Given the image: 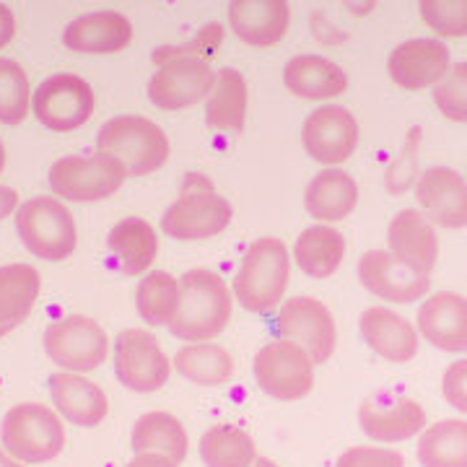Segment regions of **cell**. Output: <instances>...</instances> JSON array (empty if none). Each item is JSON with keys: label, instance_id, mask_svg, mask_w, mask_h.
<instances>
[{"label": "cell", "instance_id": "1", "mask_svg": "<svg viewBox=\"0 0 467 467\" xmlns=\"http://www.w3.org/2000/svg\"><path fill=\"white\" fill-rule=\"evenodd\" d=\"M232 309L226 281L208 267H192L180 278V301L169 330L184 343H208L226 330Z\"/></svg>", "mask_w": 467, "mask_h": 467}, {"label": "cell", "instance_id": "2", "mask_svg": "<svg viewBox=\"0 0 467 467\" xmlns=\"http://www.w3.org/2000/svg\"><path fill=\"white\" fill-rule=\"evenodd\" d=\"M291 275V257L278 236H260L254 239L242 265L234 278V296L254 315H267L278 304H284V294Z\"/></svg>", "mask_w": 467, "mask_h": 467}, {"label": "cell", "instance_id": "3", "mask_svg": "<svg viewBox=\"0 0 467 467\" xmlns=\"http://www.w3.org/2000/svg\"><path fill=\"white\" fill-rule=\"evenodd\" d=\"M97 150L115 159L128 177H146L169 161L167 133L140 115H119L107 119L97 135Z\"/></svg>", "mask_w": 467, "mask_h": 467}, {"label": "cell", "instance_id": "4", "mask_svg": "<svg viewBox=\"0 0 467 467\" xmlns=\"http://www.w3.org/2000/svg\"><path fill=\"white\" fill-rule=\"evenodd\" d=\"M232 218V202L218 195L205 174H187L180 198L161 218V229L177 242H202L218 236Z\"/></svg>", "mask_w": 467, "mask_h": 467}, {"label": "cell", "instance_id": "5", "mask_svg": "<svg viewBox=\"0 0 467 467\" xmlns=\"http://www.w3.org/2000/svg\"><path fill=\"white\" fill-rule=\"evenodd\" d=\"M0 441L18 462L39 465L66 450V426L47 405L18 402L0 423Z\"/></svg>", "mask_w": 467, "mask_h": 467}, {"label": "cell", "instance_id": "6", "mask_svg": "<svg viewBox=\"0 0 467 467\" xmlns=\"http://www.w3.org/2000/svg\"><path fill=\"white\" fill-rule=\"evenodd\" d=\"M16 232L26 250L50 263L67 260L78 242L73 213L67 211L66 202L47 195L18 205Z\"/></svg>", "mask_w": 467, "mask_h": 467}, {"label": "cell", "instance_id": "7", "mask_svg": "<svg viewBox=\"0 0 467 467\" xmlns=\"http://www.w3.org/2000/svg\"><path fill=\"white\" fill-rule=\"evenodd\" d=\"M254 382L273 400L294 402L306 398L315 387V361L291 340H273L254 353Z\"/></svg>", "mask_w": 467, "mask_h": 467}, {"label": "cell", "instance_id": "8", "mask_svg": "<svg viewBox=\"0 0 467 467\" xmlns=\"http://www.w3.org/2000/svg\"><path fill=\"white\" fill-rule=\"evenodd\" d=\"M45 350L52 364H57L63 371L88 374L107 361L109 337L97 319L84 317V315H67L47 325Z\"/></svg>", "mask_w": 467, "mask_h": 467}, {"label": "cell", "instance_id": "9", "mask_svg": "<svg viewBox=\"0 0 467 467\" xmlns=\"http://www.w3.org/2000/svg\"><path fill=\"white\" fill-rule=\"evenodd\" d=\"M128 171L115 159L94 156H66L57 159L50 169V190L70 202H99L112 198L122 187Z\"/></svg>", "mask_w": 467, "mask_h": 467}, {"label": "cell", "instance_id": "10", "mask_svg": "<svg viewBox=\"0 0 467 467\" xmlns=\"http://www.w3.org/2000/svg\"><path fill=\"white\" fill-rule=\"evenodd\" d=\"M34 115L52 133H70L94 115V88L76 73H52L34 91Z\"/></svg>", "mask_w": 467, "mask_h": 467}, {"label": "cell", "instance_id": "11", "mask_svg": "<svg viewBox=\"0 0 467 467\" xmlns=\"http://www.w3.org/2000/svg\"><path fill=\"white\" fill-rule=\"evenodd\" d=\"M156 73L149 81V99L167 112H180L208 99L216 84V73L208 60L198 57H167L153 60Z\"/></svg>", "mask_w": 467, "mask_h": 467}, {"label": "cell", "instance_id": "12", "mask_svg": "<svg viewBox=\"0 0 467 467\" xmlns=\"http://www.w3.org/2000/svg\"><path fill=\"white\" fill-rule=\"evenodd\" d=\"M171 361L161 343L140 327H128L115 340L117 379L133 392H156L171 377Z\"/></svg>", "mask_w": 467, "mask_h": 467}, {"label": "cell", "instance_id": "13", "mask_svg": "<svg viewBox=\"0 0 467 467\" xmlns=\"http://www.w3.org/2000/svg\"><path fill=\"white\" fill-rule=\"evenodd\" d=\"M278 330L284 340L306 350L315 367L327 364L335 353L337 327L333 312L315 296H294L284 301L278 309Z\"/></svg>", "mask_w": 467, "mask_h": 467}, {"label": "cell", "instance_id": "14", "mask_svg": "<svg viewBox=\"0 0 467 467\" xmlns=\"http://www.w3.org/2000/svg\"><path fill=\"white\" fill-rule=\"evenodd\" d=\"M358 122L346 107L325 104L304 119L301 140L306 153L327 169L348 161L358 149Z\"/></svg>", "mask_w": 467, "mask_h": 467}, {"label": "cell", "instance_id": "15", "mask_svg": "<svg viewBox=\"0 0 467 467\" xmlns=\"http://www.w3.org/2000/svg\"><path fill=\"white\" fill-rule=\"evenodd\" d=\"M418 211L431 226L465 229L467 226V180L450 167L426 169L416 182Z\"/></svg>", "mask_w": 467, "mask_h": 467}, {"label": "cell", "instance_id": "16", "mask_svg": "<svg viewBox=\"0 0 467 467\" xmlns=\"http://www.w3.org/2000/svg\"><path fill=\"white\" fill-rule=\"evenodd\" d=\"M451 60L450 50L441 39H408L389 52L387 60V73L392 84L400 86L405 91H423L434 88L447 73H450Z\"/></svg>", "mask_w": 467, "mask_h": 467}, {"label": "cell", "instance_id": "17", "mask_svg": "<svg viewBox=\"0 0 467 467\" xmlns=\"http://www.w3.org/2000/svg\"><path fill=\"white\" fill-rule=\"evenodd\" d=\"M358 281L368 294L392 304H413L431 291V278L398 263L389 250H368L358 260Z\"/></svg>", "mask_w": 467, "mask_h": 467}, {"label": "cell", "instance_id": "18", "mask_svg": "<svg viewBox=\"0 0 467 467\" xmlns=\"http://www.w3.org/2000/svg\"><path fill=\"white\" fill-rule=\"evenodd\" d=\"M389 254L418 275H431L439 260V236L434 226L416 208H405L387 229Z\"/></svg>", "mask_w": 467, "mask_h": 467}, {"label": "cell", "instance_id": "19", "mask_svg": "<svg viewBox=\"0 0 467 467\" xmlns=\"http://www.w3.org/2000/svg\"><path fill=\"white\" fill-rule=\"evenodd\" d=\"M418 333L426 343L447 353L467 350V299L454 291H439L418 309Z\"/></svg>", "mask_w": 467, "mask_h": 467}, {"label": "cell", "instance_id": "20", "mask_svg": "<svg viewBox=\"0 0 467 467\" xmlns=\"http://www.w3.org/2000/svg\"><path fill=\"white\" fill-rule=\"evenodd\" d=\"M133 42V24L119 11H94L70 21L63 45L81 55H115Z\"/></svg>", "mask_w": 467, "mask_h": 467}, {"label": "cell", "instance_id": "21", "mask_svg": "<svg viewBox=\"0 0 467 467\" xmlns=\"http://www.w3.org/2000/svg\"><path fill=\"white\" fill-rule=\"evenodd\" d=\"M361 431L379 444H398L418 436L426 429V408L418 400H367L358 408Z\"/></svg>", "mask_w": 467, "mask_h": 467}, {"label": "cell", "instance_id": "22", "mask_svg": "<svg viewBox=\"0 0 467 467\" xmlns=\"http://www.w3.org/2000/svg\"><path fill=\"white\" fill-rule=\"evenodd\" d=\"M358 330L368 348L389 364H408L418 353V330L387 306H368L358 319Z\"/></svg>", "mask_w": 467, "mask_h": 467}, {"label": "cell", "instance_id": "23", "mask_svg": "<svg viewBox=\"0 0 467 467\" xmlns=\"http://www.w3.org/2000/svg\"><path fill=\"white\" fill-rule=\"evenodd\" d=\"M288 24L291 8L284 0H234L229 5V26L250 47L278 45Z\"/></svg>", "mask_w": 467, "mask_h": 467}, {"label": "cell", "instance_id": "24", "mask_svg": "<svg viewBox=\"0 0 467 467\" xmlns=\"http://www.w3.org/2000/svg\"><path fill=\"white\" fill-rule=\"evenodd\" d=\"M50 395L57 413L73 426L94 429L109 413V400L99 384L73 371H55L50 377Z\"/></svg>", "mask_w": 467, "mask_h": 467}, {"label": "cell", "instance_id": "25", "mask_svg": "<svg viewBox=\"0 0 467 467\" xmlns=\"http://www.w3.org/2000/svg\"><path fill=\"white\" fill-rule=\"evenodd\" d=\"M285 88L309 101H325L340 97L348 88L343 67L322 55H296L284 67Z\"/></svg>", "mask_w": 467, "mask_h": 467}, {"label": "cell", "instance_id": "26", "mask_svg": "<svg viewBox=\"0 0 467 467\" xmlns=\"http://www.w3.org/2000/svg\"><path fill=\"white\" fill-rule=\"evenodd\" d=\"M306 213L317 218L319 223H337L348 218L358 205V184L343 169H325L306 187L304 195Z\"/></svg>", "mask_w": 467, "mask_h": 467}, {"label": "cell", "instance_id": "27", "mask_svg": "<svg viewBox=\"0 0 467 467\" xmlns=\"http://www.w3.org/2000/svg\"><path fill=\"white\" fill-rule=\"evenodd\" d=\"M107 250L125 275H146L159 254V239L146 218H122L107 234Z\"/></svg>", "mask_w": 467, "mask_h": 467}, {"label": "cell", "instance_id": "28", "mask_svg": "<svg viewBox=\"0 0 467 467\" xmlns=\"http://www.w3.org/2000/svg\"><path fill=\"white\" fill-rule=\"evenodd\" d=\"M42 278L26 263L0 267V337L16 330L32 315Z\"/></svg>", "mask_w": 467, "mask_h": 467}, {"label": "cell", "instance_id": "29", "mask_svg": "<svg viewBox=\"0 0 467 467\" xmlns=\"http://www.w3.org/2000/svg\"><path fill=\"white\" fill-rule=\"evenodd\" d=\"M247 119V81L236 67L216 73L213 91L205 99V125L223 133H242Z\"/></svg>", "mask_w": 467, "mask_h": 467}, {"label": "cell", "instance_id": "30", "mask_svg": "<svg viewBox=\"0 0 467 467\" xmlns=\"http://www.w3.org/2000/svg\"><path fill=\"white\" fill-rule=\"evenodd\" d=\"M343 257H346V236L327 223H315L304 229L294 244L296 265L309 278H317V281L335 275Z\"/></svg>", "mask_w": 467, "mask_h": 467}, {"label": "cell", "instance_id": "31", "mask_svg": "<svg viewBox=\"0 0 467 467\" xmlns=\"http://www.w3.org/2000/svg\"><path fill=\"white\" fill-rule=\"evenodd\" d=\"M130 447L135 454L153 451V454L169 457L174 465H182L190 439H187V431L180 423V418H174L167 410H150L135 420Z\"/></svg>", "mask_w": 467, "mask_h": 467}, {"label": "cell", "instance_id": "32", "mask_svg": "<svg viewBox=\"0 0 467 467\" xmlns=\"http://www.w3.org/2000/svg\"><path fill=\"white\" fill-rule=\"evenodd\" d=\"M416 454L420 467H467V420L444 418L426 426Z\"/></svg>", "mask_w": 467, "mask_h": 467}, {"label": "cell", "instance_id": "33", "mask_svg": "<svg viewBox=\"0 0 467 467\" xmlns=\"http://www.w3.org/2000/svg\"><path fill=\"white\" fill-rule=\"evenodd\" d=\"M174 368L187 382L201 387H221L234 377L236 361L218 343H187L174 356Z\"/></svg>", "mask_w": 467, "mask_h": 467}, {"label": "cell", "instance_id": "34", "mask_svg": "<svg viewBox=\"0 0 467 467\" xmlns=\"http://www.w3.org/2000/svg\"><path fill=\"white\" fill-rule=\"evenodd\" d=\"M201 457L208 467H252L257 460V444L244 429L216 423L202 434Z\"/></svg>", "mask_w": 467, "mask_h": 467}, {"label": "cell", "instance_id": "35", "mask_svg": "<svg viewBox=\"0 0 467 467\" xmlns=\"http://www.w3.org/2000/svg\"><path fill=\"white\" fill-rule=\"evenodd\" d=\"M180 301V278L167 270H150L143 275L135 291V304L140 317L150 325H171Z\"/></svg>", "mask_w": 467, "mask_h": 467}, {"label": "cell", "instance_id": "36", "mask_svg": "<svg viewBox=\"0 0 467 467\" xmlns=\"http://www.w3.org/2000/svg\"><path fill=\"white\" fill-rule=\"evenodd\" d=\"M32 88L26 70L16 60L0 57V122L3 125H21L29 115Z\"/></svg>", "mask_w": 467, "mask_h": 467}, {"label": "cell", "instance_id": "37", "mask_svg": "<svg viewBox=\"0 0 467 467\" xmlns=\"http://www.w3.org/2000/svg\"><path fill=\"white\" fill-rule=\"evenodd\" d=\"M418 14L439 36L447 39L467 36V0H420Z\"/></svg>", "mask_w": 467, "mask_h": 467}, {"label": "cell", "instance_id": "38", "mask_svg": "<svg viewBox=\"0 0 467 467\" xmlns=\"http://www.w3.org/2000/svg\"><path fill=\"white\" fill-rule=\"evenodd\" d=\"M434 107L451 122H467V63H457L434 86Z\"/></svg>", "mask_w": 467, "mask_h": 467}, {"label": "cell", "instance_id": "39", "mask_svg": "<svg viewBox=\"0 0 467 467\" xmlns=\"http://www.w3.org/2000/svg\"><path fill=\"white\" fill-rule=\"evenodd\" d=\"M223 42V26L221 24H208L201 32L195 34V39L177 45V47H159L153 52V60H167V57H198V60H208L216 57L218 47Z\"/></svg>", "mask_w": 467, "mask_h": 467}, {"label": "cell", "instance_id": "40", "mask_svg": "<svg viewBox=\"0 0 467 467\" xmlns=\"http://www.w3.org/2000/svg\"><path fill=\"white\" fill-rule=\"evenodd\" d=\"M333 467H405L400 451L382 450V447H350Z\"/></svg>", "mask_w": 467, "mask_h": 467}, {"label": "cell", "instance_id": "41", "mask_svg": "<svg viewBox=\"0 0 467 467\" xmlns=\"http://www.w3.org/2000/svg\"><path fill=\"white\" fill-rule=\"evenodd\" d=\"M441 395L454 410L467 413V358H460L447 367L441 377Z\"/></svg>", "mask_w": 467, "mask_h": 467}, {"label": "cell", "instance_id": "42", "mask_svg": "<svg viewBox=\"0 0 467 467\" xmlns=\"http://www.w3.org/2000/svg\"><path fill=\"white\" fill-rule=\"evenodd\" d=\"M14 34H16V18H14V11H11L5 3H0V50H5V47L11 45Z\"/></svg>", "mask_w": 467, "mask_h": 467}, {"label": "cell", "instance_id": "43", "mask_svg": "<svg viewBox=\"0 0 467 467\" xmlns=\"http://www.w3.org/2000/svg\"><path fill=\"white\" fill-rule=\"evenodd\" d=\"M125 467H180V465H174V462H171L169 457H164V454L143 451V454H135L133 460H130Z\"/></svg>", "mask_w": 467, "mask_h": 467}, {"label": "cell", "instance_id": "44", "mask_svg": "<svg viewBox=\"0 0 467 467\" xmlns=\"http://www.w3.org/2000/svg\"><path fill=\"white\" fill-rule=\"evenodd\" d=\"M14 211H18V192L0 184V221L11 216Z\"/></svg>", "mask_w": 467, "mask_h": 467}, {"label": "cell", "instance_id": "45", "mask_svg": "<svg viewBox=\"0 0 467 467\" xmlns=\"http://www.w3.org/2000/svg\"><path fill=\"white\" fill-rule=\"evenodd\" d=\"M0 467H26L24 462H18L16 457H11L8 451L0 450Z\"/></svg>", "mask_w": 467, "mask_h": 467}, {"label": "cell", "instance_id": "46", "mask_svg": "<svg viewBox=\"0 0 467 467\" xmlns=\"http://www.w3.org/2000/svg\"><path fill=\"white\" fill-rule=\"evenodd\" d=\"M252 467H281V465H278V462H273V460H267V457H257Z\"/></svg>", "mask_w": 467, "mask_h": 467}, {"label": "cell", "instance_id": "47", "mask_svg": "<svg viewBox=\"0 0 467 467\" xmlns=\"http://www.w3.org/2000/svg\"><path fill=\"white\" fill-rule=\"evenodd\" d=\"M3 169H5V146L0 140V174H3Z\"/></svg>", "mask_w": 467, "mask_h": 467}]
</instances>
